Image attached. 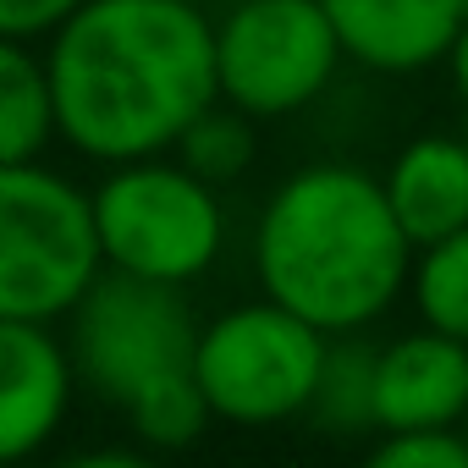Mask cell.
Wrapping results in <instances>:
<instances>
[{
    "label": "cell",
    "instance_id": "5bb4252c",
    "mask_svg": "<svg viewBox=\"0 0 468 468\" xmlns=\"http://www.w3.org/2000/svg\"><path fill=\"white\" fill-rule=\"evenodd\" d=\"M254 149H260L254 116H243L238 105H226V100L204 105V111L182 127V138L171 144V154H176L193 176H204L209 187L238 182V176L254 165Z\"/></svg>",
    "mask_w": 468,
    "mask_h": 468
},
{
    "label": "cell",
    "instance_id": "ba28073f",
    "mask_svg": "<svg viewBox=\"0 0 468 468\" xmlns=\"http://www.w3.org/2000/svg\"><path fill=\"white\" fill-rule=\"evenodd\" d=\"M78 391L67 336L45 320H0V468L56 441Z\"/></svg>",
    "mask_w": 468,
    "mask_h": 468
},
{
    "label": "cell",
    "instance_id": "3957f363",
    "mask_svg": "<svg viewBox=\"0 0 468 468\" xmlns=\"http://www.w3.org/2000/svg\"><path fill=\"white\" fill-rule=\"evenodd\" d=\"M89 215L105 271H127L144 282L187 287L209 276L226 249L220 187L193 176L176 154L105 165L100 187L89 193Z\"/></svg>",
    "mask_w": 468,
    "mask_h": 468
},
{
    "label": "cell",
    "instance_id": "8992f818",
    "mask_svg": "<svg viewBox=\"0 0 468 468\" xmlns=\"http://www.w3.org/2000/svg\"><path fill=\"white\" fill-rule=\"evenodd\" d=\"M198 314L182 287L144 282L127 271H100L67 309V353L78 386H89L116 413L165 375L193 364Z\"/></svg>",
    "mask_w": 468,
    "mask_h": 468
},
{
    "label": "cell",
    "instance_id": "d6986e66",
    "mask_svg": "<svg viewBox=\"0 0 468 468\" xmlns=\"http://www.w3.org/2000/svg\"><path fill=\"white\" fill-rule=\"evenodd\" d=\"M446 72H452V89H457V100L468 105V23L457 28V39H452V50H446Z\"/></svg>",
    "mask_w": 468,
    "mask_h": 468
},
{
    "label": "cell",
    "instance_id": "52a82bcc",
    "mask_svg": "<svg viewBox=\"0 0 468 468\" xmlns=\"http://www.w3.org/2000/svg\"><path fill=\"white\" fill-rule=\"evenodd\" d=\"M342 39L320 0H231L215 23L220 100L254 122L309 111L342 67Z\"/></svg>",
    "mask_w": 468,
    "mask_h": 468
},
{
    "label": "cell",
    "instance_id": "8fae6325",
    "mask_svg": "<svg viewBox=\"0 0 468 468\" xmlns=\"http://www.w3.org/2000/svg\"><path fill=\"white\" fill-rule=\"evenodd\" d=\"M380 187H386V204L413 249L468 226V138L424 133V138L402 144L391 154Z\"/></svg>",
    "mask_w": 468,
    "mask_h": 468
},
{
    "label": "cell",
    "instance_id": "2e32d148",
    "mask_svg": "<svg viewBox=\"0 0 468 468\" xmlns=\"http://www.w3.org/2000/svg\"><path fill=\"white\" fill-rule=\"evenodd\" d=\"M369 380H375V347L358 342V331L353 336H331L309 413L325 430H375V419H369Z\"/></svg>",
    "mask_w": 468,
    "mask_h": 468
},
{
    "label": "cell",
    "instance_id": "9a60e30c",
    "mask_svg": "<svg viewBox=\"0 0 468 468\" xmlns=\"http://www.w3.org/2000/svg\"><path fill=\"white\" fill-rule=\"evenodd\" d=\"M122 419H127V430L138 435L144 452H182L215 424V413H209V402H204V391L193 380V364L182 375H165L149 391H138L122 408Z\"/></svg>",
    "mask_w": 468,
    "mask_h": 468
},
{
    "label": "cell",
    "instance_id": "7c38bea8",
    "mask_svg": "<svg viewBox=\"0 0 468 468\" xmlns=\"http://www.w3.org/2000/svg\"><path fill=\"white\" fill-rule=\"evenodd\" d=\"M56 138V105L45 56L28 39L0 34V165L39 160Z\"/></svg>",
    "mask_w": 468,
    "mask_h": 468
},
{
    "label": "cell",
    "instance_id": "ac0fdd59",
    "mask_svg": "<svg viewBox=\"0 0 468 468\" xmlns=\"http://www.w3.org/2000/svg\"><path fill=\"white\" fill-rule=\"evenodd\" d=\"M78 6H83V0H0V34L39 45V39H50V34L67 23Z\"/></svg>",
    "mask_w": 468,
    "mask_h": 468
},
{
    "label": "cell",
    "instance_id": "30bf717a",
    "mask_svg": "<svg viewBox=\"0 0 468 468\" xmlns=\"http://www.w3.org/2000/svg\"><path fill=\"white\" fill-rule=\"evenodd\" d=\"M342 56L364 72L413 78L446 61L457 28L468 23V0H320Z\"/></svg>",
    "mask_w": 468,
    "mask_h": 468
},
{
    "label": "cell",
    "instance_id": "ffe728a7",
    "mask_svg": "<svg viewBox=\"0 0 468 468\" xmlns=\"http://www.w3.org/2000/svg\"><path fill=\"white\" fill-rule=\"evenodd\" d=\"M463 435H468V408H463Z\"/></svg>",
    "mask_w": 468,
    "mask_h": 468
},
{
    "label": "cell",
    "instance_id": "e0dca14e",
    "mask_svg": "<svg viewBox=\"0 0 468 468\" xmlns=\"http://www.w3.org/2000/svg\"><path fill=\"white\" fill-rule=\"evenodd\" d=\"M375 468H468V435L463 424H419V430H386L369 452Z\"/></svg>",
    "mask_w": 468,
    "mask_h": 468
},
{
    "label": "cell",
    "instance_id": "4fadbf2b",
    "mask_svg": "<svg viewBox=\"0 0 468 468\" xmlns=\"http://www.w3.org/2000/svg\"><path fill=\"white\" fill-rule=\"evenodd\" d=\"M408 292H413V309L424 325L468 342V226L413 249Z\"/></svg>",
    "mask_w": 468,
    "mask_h": 468
},
{
    "label": "cell",
    "instance_id": "7a4b0ae2",
    "mask_svg": "<svg viewBox=\"0 0 468 468\" xmlns=\"http://www.w3.org/2000/svg\"><path fill=\"white\" fill-rule=\"evenodd\" d=\"M260 292L325 336L369 331L413 276V243L375 171L314 160L282 176L254 226Z\"/></svg>",
    "mask_w": 468,
    "mask_h": 468
},
{
    "label": "cell",
    "instance_id": "5b68a950",
    "mask_svg": "<svg viewBox=\"0 0 468 468\" xmlns=\"http://www.w3.org/2000/svg\"><path fill=\"white\" fill-rule=\"evenodd\" d=\"M105 271L89 193L45 160L0 165V320H67Z\"/></svg>",
    "mask_w": 468,
    "mask_h": 468
},
{
    "label": "cell",
    "instance_id": "9c48e42d",
    "mask_svg": "<svg viewBox=\"0 0 468 468\" xmlns=\"http://www.w3.org/2000/svg\"><path fill=\"white\" fill-rule=\"evenodd\" d=\"M463 408H468V342L419 325L375 347V380H369L375 435L419 424H463Z\"/></svg>",
    "mask_w": 468,
    "mask_h": 468
},
{
    "label": "cell",
    "instance_id": "6da1fadb",
    "mask_svg": "<svg viewBox=\"0 0 468 468\" xmlns=\"http://www.w3.org/2000/svg\"><path fill=\"white\" fill-rule=\"evenodd\" d=\"M56 138L100 165L171 154L220 100L215 23L198 0H83L45 39Z\"/></svg>",
    "mask_w": 468,
    "mask_h": 468
},
{
    "label": "cell",
    "instance_id": "44dd1931",
    "mask_svg": "<svg viewBox=\"0 0 468 468\" xmlns=\"http://www.w3.org/2000/svg\"><path fill=\"white\" fill-rule=\"evenodd\" d=\"M198 6H204V0H198Z\"/></svg>",
    "mask_w": 468,
    "mask_h": 468
},
{
    "label": "cell",
    "instance_id": "277c9868",
    "mask_svg": "<svg viewBox=\"0 0 468 468\" xmlns=\"http://www.w3.org/2000/svg\"><path fill=\"white\" fill-rule=\"evenodd\" d=\"M331 336L276 298L238 303L198 325L193 380L215 424L265 430L309 413Z\"/></svg>",
    "mask_w": 468,
    "mask_h": 468
}]
</instances>
